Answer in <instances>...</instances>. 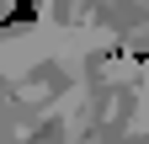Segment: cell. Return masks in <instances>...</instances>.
Segmentation results:
<instances>
[{
  "instance_id": "cell-1",
  "label": "cell",
  "mask_w": 149,
  "mask_h": 144,
  "mask_svg": "<svg viewBox=\"0 0 149 144\" xmlns=\"http://www.w3.org/2000/svg\"><path fill=\"white\" fill-rule=\"evenodd\" d=\"M27 22H37V0H16V11L0 16V32H16V27H27Z\"/></svg>"
}]
</instances>
